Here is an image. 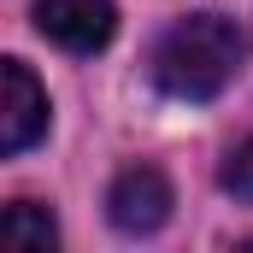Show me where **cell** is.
Here are the masks:
<instances>
[{"label":"cell","instance_id":"1","mask_svg":"<svg viewBox=\"0 0 253 253\" xmlns=\"http://www.w3.org/2000/svg\"><path fill=\"white\" fill-rule=\"evenodd\" d=\"M253 53V36L242 18H224V12H194L177 18L159 42H153V83L171 94V100H218Z\"/></svg>","mask_w":253,"mask_h":253},{"label":"cell","instance_id":"2","mask_svg":"<svg viewBox=\"0 0 253 253\" xmlns=\"http://www.w3.org/2000/svg\"><path fill=\"white\" fill-rule=\"evenodd\" d=\"M36 30L65 53H100L118 30L112 0H36Z\"/></svg>","mask_w":253,"mask_h":253},{"label":"cell","instance_id":"3","mask_svg":"<svg viewBox=\"0 0 253 253\" xmlns=\"http://www.w3.org/2000/svg\"><path fill=\"white\" fill-rule=\"evenodd\" d=\"M106 218L124 230V236H153L165 218H171V183L159 165H129L112 177L106 189Z\"/></svg>","mask_w":253,"mask_h":253},{"label":"cell","instance_id":"4","mask_svg":"<svg viewBox=\"0 0 253 253\" xmlns=\"http://www.w3.org/2000/svg\"><path fill=\"white\" fill-rule=\"evenodd\" d=\"M47 94L42 83L30 77L24 59H6L0 65V153H24L47 135Z\"/></svg>","mask_w":253,"mask_h":253},{"label":"cell","instance_id":"5","mask_svg":"<svg viewBox=\"0 0 253 253\" xmlns=\"http://www.w3.org/2000/svg\"><path fill=\"white\" fill-rule=\"evenodd\" d=\"M0 242L18 253H47L59 242V224L47 218V206H36V200H12L6 206V224H0Z\"/></svg>","mask_w":253,"mask_h":253},{"label":"cell","instance_id":"6","mask_svg":"<svg viewBox=\"0 0 253 253\" xmlns=\"http://www.w3.org/2000/svg\"><path fill=\"white\" fill-rule=\"evenodd\" d=\"M218 183H224V189L236 194V200H253V141H242V147H230V159H224Z\"/></svg>","mask_w":253,"mask_h":253}]
</instances>
